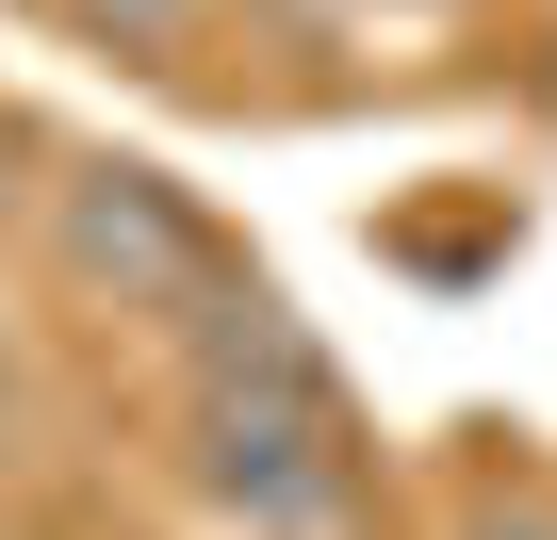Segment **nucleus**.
I'll use <instances>...</instances> for the list:
<instances>
[{
	"mask_svg": "<svg viewBox=\"0 0 557 540\" xmlns=\"http://www.w3.org/2000/svg\"><path fill=\"white\" fill-rule=\"evenodd\" d=\"M181 475L230 540H377L394 491H377V442L329 377V344L262 296H230L197 344H181Z\"/></svg>",
	"mask_w": 557,
	"mask_h": 540,
	"instance_id": "1",
	"label": "nucleus"
},
{
	"mask_svg": "<svg viewBox=\"0 0 557 540\" xmlns=\"http://www.w3.org/2000/svg\"><path fill=\"white\" fill-rule=\"evenodd\" d=\"M34 262H50L83 312H132V328H164V344H197L230 296H262V262L197 213V180H164V164H132V148H66V164H50Z\"/></svg>",
	"mask_w": 557,
	"mask_h": 540,
	"instance_id": "2",
	"label": "nucleus"
},
{
	"mask_svg": "<svg viewBox=\"0 0 557 540\" xmlns=\"http://www.w3.org/2000/svg\"><path fill=\"white\" fill-rule=\"evenodd\" d=\"M34 17L66 34V50H115V66H197V34H213V0H34Z\"/></svg>",
	"mask_w": 557,
	"mask_h": 540,
	"instance_id": "3",
	"label": "nucleus"
},
{
	"mask_svg": "<svg viewBox=\"0 0 557 540\" xmlns=\"http://www.w3.org/2000/svg\"><path fill=\"white\" fill-rule=\"evenodd\" d=\"M443 540H557V475L541 459H475L443 491Z\"/></svg>",
	"mask_w": 557,
	"mask_h": 540,
	"instance_id": "4",
	"label": "nucleus"
},
{
	"mask_svg": "<svg viewBox=\"0 0 557 540\" xmlns=\"http://www.w3.org/2000/svg\"><path fill=\"white\" fill-rule=\"evenodd\" d=\"M50 164H66V148H34L17 115H0V229H34V213H50Z\"/></svg>",
	"mask_w": 557,
	"mask_h": 540,
	"instance_id": "5",
	"label": "nucleus"
},
{
	"mask_svg": "<svg viewBox=\"0 0 557 540\" xmlns=\"http://www.w3.org/2000/svg\"><path fill=\"white\" fill-rule=\"evenodd\" d=\"M312 17H459V0H312Z\"/></svg>",
	"mask_w": 557,
	"mask_h": 540,
	"instance_id": "6",
	"label": "nucleus"
}]
</instances>
